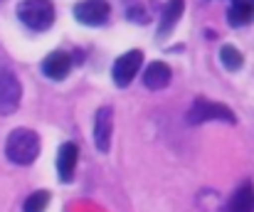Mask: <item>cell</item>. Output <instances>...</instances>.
Returning a JSON list of instances; mask_svg holds the SVG:
<instances>
[{"instance_id": "obj_1", "label": "cell", "mask_w": 254, "mask_h": 212, "mask_svg": "<svg viewBox=\"0 0 254 212\" xmlns=\"http://www.w3.org/2000/svg\"><path fill=\"white\" fill-rule=\"evenodd\" d=\"M5 155L15 165H30L40 155V136L30 129H15L5 141Z\"/></svg>"}, {"instance_id": "obj_2", "label": "cell", "mask_w": 254, "mask_h": 212, "mask_svg": "<svg viewBox=\"0 0 254 212\" xmlns=\"http://www.w3.org/2000/svg\"><path fill=\"white\" fill-rule=\"evenodd\" d=\"M17 17L30 30L45 32L55 22V5L50 0H22L17 5Z\"/></svg>"}, {"instance_id": "obj_3", "label": "cell", "mask_w": 254, "mask_h": 212, "mask_svg": "<svg viewBox=\"0 0 254 212\" xmlns=\"http://www.w3.org/2000/svg\"><path fill=\"white\" fill-rule=\"evenodd\" d=\"M202 121H227V124H235L237 119H235V114H232L227 106H222V104H217V101L195 99L192 106H190V111H188V124L197 126V124H202Z\"/></svg>"}, {"instance_id": "obj_4", "label": "cell", "mask_w": 254, "mask_h": 212, "mask_svg": "<svg viewBox=\"0 0 254 212\" xmlns=\"http://www.w3.org/2000/svg\"><path fill=\"white\" fill-rule=\"evenodd\" d=\"M111 12V5L109 0H82L74 5V17L77 22L89 25V27H96V25H104L106 17Z\"/></svg>"}, {"instance_id": "obj_5", "label": "cell", "mask_w": 254, "mask_h": 212, "mask_svg": "<svg viewBox=\"0 0 254 212\" xmlns=\"http://www.w3.org/2000/svg\"><path fill=\"white\" fill-rule=\"evenodd\" d=\"M143 65V52L141 50H131L126 55H121L116 62H114V70H111V76L116 81V86H128L136 76V71L141 70Z\"/></svg>"}, {"instance_id": "obj_6", "label": "cell", "mask_w": 254, "mask_h": 212, "mask_svg": "<svg viewBox=\"0 0 254 212\" xmlns=\"http://www.w3.org/2000/svg\"><path fill=\"white\" fill-rule=\"evenodd\" d=\"M20 81L12 71L0 70V114H12L20 106Z\"/></svg>"}, {"instance_id": "obj_7", "label": "cell", "mask_w": 254, "mask_h": 212, "mask_svg": "<svg viewBox=\"0 0 254 212\" xmlns=\"http://www.w3.org/2000/svg\"><path fill=\"white\" fill-rule=\"evenodd\" d=\"M111 129H114V111L111 106H101L96 111V124H94V143L101 153H106L111 145Z\"/></svg>"}, {"instance_id": "obj_8", "label": "cell", "mask_w": 254, "mask_h": 212, "mask_svg": "<svg viewBox=\"0 0 254 212\" xmlns=\"http://www.w3.org/2000/svg\"><path fill=\"white\" fill-rule=\"evenodd\" d=\"M77 158H79V148L77 143H64L60 148V155H57V170H60V178L64 183L72 180L74 175V168H77Z\"/></svg>"}, {"instance_id": "obj_9", "label": "cell", "mask_w": 254, "mask_h": 212, "mask_svg": "<svg viewBox=\"0 0 254 212\" xmlns=\"http://www.w3.org/2000/svg\"><path fill=\"white\" fill-rule=\"evenodd\" d=\"M72 70V60H69V55H64V52H52V55H47L45 57V62H42V71H45V76H50V79H64L67 74Z\"/></svg>"}, {"instance_id": "obj_10", "label": "cell", "mask_w": 254, "mask_h": 212, "mask_svg": "<svg viewBox=\"0 0 254 212\" xmlns=\"http://www.w3.org/2000/svg\"><path fill=\"white\" fill-rule=\"evenodd\" d=\"M170 81V67L166 62H151L146 71H143V84L148 86V89H163V86H168Z\"/></svg>"}, {"instance_id": "obj_11", "label": "cell", "mask_w": 254, "mask_h": 212, "mask_svg": "<svg viewBox=\"0 0 254 212\" xmlns=\"http://www.w3.org/2000/svg\"><path fill=\"white\" fill-rule=\"evenodd\" d=\"M227 212H254V188L250 183H245L242 188H237V193L232 195Z\"/></svg>"}, {"instance_id": "obj_12", "label": "cell", "mask_w": 254, "mask_h": 212, "mask_svg": "<svg viewBox=\"0 0 254 212\" xmlns=\"http://www.w3.org/2000/svg\"><path fill=\"white\" fill-rule=\"evenodd\" d=\"M185 7V0H168L163 7V17H161V35H168L170 30L175 27V22L180 20Z\"/></svg>"}, {"instance_id": "obj_13", "label": "cell", "mask_w": 254, "mask_h": 212, "mask_svg": "<svg viewBox=\"0 0 254 212\" xmlns=\"http://www.w3.org/2000/svg\"><path fill=\"white\" fill-rule=\"evenodd\" d=\"M227 20L230 25L240 27V25H247L254 20V5H247V2H235L227 12Z\"/></svg>"}, {"instance_id": "obj_14", "label": "cell", "mask_w": 254, "mask_h": 212, "mask_svg": "<svg viewBox=\"0 0 254 212\" xmlns=\"http://www.w3.org/2000/svg\"><path fill=\"white\" fill-rule=\"evenodd\" d=\"M220 62H222L230 71H237L242 67L245 60H242V52H240V50H235L232 45H225V47L220 50Z\"/></svg>"}, {"instance_id": "obj_15", "label": "cell", "mask_w": 254, "mask_h": 212, "mask_svg": "<svg viewBox=\"0 0 254 212\" xmlns=\"http://www.w3.org/2000/svg\"><path fill=\"white\" fill-rule=\"evenodd\" d=\"M47 205H50V193H47V190H37V193H32V195L25 200L22 212H45Z\"/></svg>"}, {"instance_id": "obj_16", "label": "cell", "mask_w": 254, "mask_h": 212, "mask_svg": "<svg viewBox=\"0 0 254 212\" xmlns=\"http://www.w3.org/2000/svg\"><path fill=\"white\" fill-rule=\"evenodd\" d=\"M235 2H247V5H254V0H235Z\"/></svg>"}]
</instances>
